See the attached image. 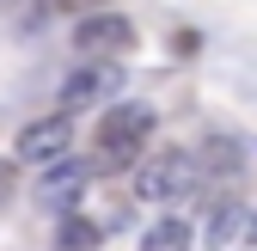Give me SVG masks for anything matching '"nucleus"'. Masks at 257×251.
Here are the masks:
<instances>
[{
    "label": "nucleus",
    "mask_w": 257,
    "mask_h": 251,
    "mask_svg": "<svg viewBox=\"0 0 257 251\" xmlns=\"http://www.w3.org/2000/svg\"><path fill=\"white\" fill-rule=\"evenodd\" d=\"M190 190H196V160L178 153V147L147 153V160L135 166V196H141V202H178V196H190Z\"/></svg>",
    "instance_id": "f03ea898"
},
{
    "label": "nucleus",
    "mask_w": 257,
    "mask_h": 251,
    "mask_svg": "<svg viewBox=\"0 0 257 251\" xmlns=\"http://www.w3.org/2000/svg\"><path fill=\"white\" fill-rule=\"evenodd\" d=\"M74 49L80 55H122V49H135V25H128L122 13H92L74 25Z\"/></svg>",
    "instance_id": "20e7f679"
},
{
    "label": "nucleus",
    "mask_w": 257,
    "mask_h": 251,
    "mask_svg": "<svg viewBox=\"0 0 257 251\" xmlns=\"http://www.w3.org/2000/svg\"><path fill=\"white\" fill-rule=\"evenodd\" d=\"M74 153V116L55 110V116H37L19 129V160L25 166H61Z\"/></svg>",
    "instance_id": "7ed1b4c3"
},
{
    "label": "nucleus",
    "mask_w": 257,
    "mask_h": 251,
    "mask_svg": "<svg viewBox=\"0 0 257 251\" xmlns=\"http://www.w3.org/2000/svg\"><path fill=\"white\" fill-rule=\"evenodd\" d=\"M245 227H251V208H239V202L227 196V202H220V208L208 214V233H202V239H208V245L220 251L227 239H245Z\"/></svg>",
    "instance_id": "6e6552de"
},
{
    "label": "nucleus",
    "mask_w": 257,
    "mask_h": 251,
    "mask_svg": "<svg viewBox=\"0 0 257 251\" xmlns=\"http://www.w3.org/2000/svg\"><path fill=\"white\" fill-rule=\"evenodd\" d=\"M190 239H196V227L184 214H166V221H153L141 233V251H190Z\"/></svg>",
    "instance_id": "0eeeda50"
},
{
    "label": "nucleus",
    "mask_w": 257,
    "mask_h": 251,
    "mask_svg": "<svg viewBox=\"0 0 257 251\" xmlns=\"http://www.w3.org/2000/svg\"><path fill=\"white\" fill-rule=\"evenodd\" d=\"M110 86H116V74H110V68H80L68 86H61V104H68V110H80V104H98Z\"/></svg>",
    "instance_id": "39448f33"
},
{
    "label": "nucleus",
    "mask_w": 257,
    "mask_h": 251,
    "mask_svg": "<svg viewBox=\"0 0 257 251\" xmlns=\"http://www.w3.org/2000/svg\"><path fill=\"white\" fill-rule=\"evenodd\" d=\"M55 245H61V251H92V245H98V227H92L86 214H68L61 233H55Z\"/></svg>",
    "instance_id": "1a4fd4ad"
},
{
    "label": "nucleus",
    "mask_w": 257,
    "mask_h": 251,
    "mask_svg": "<svg viewBox=\"0 0 257 251\" xmlns=\"http://www.w3.org/2000/svg\"><path fill=\"white\" fill-rule=\"evenodd\" d=\"M86 178H92V166H68V160H61V166L49 172V184H43V202H49V208L80 202V196H86Z\"/></svg>",
    "instance_id": "423d86ee"
},
{
    "label": "nucleus",
    "mask_w": 257,
    "mask_h": 251,
    "mask_svg": "<svg viewBox=\"0 0 257 251\" xmlns=\"http://www.w3.org/2000/svg\"><path fill=\"white\" fill-rule=\"evenodd\" d=\"M13 190H19V172H13L7 160H0V208H7V202H13Z\"/></svg>",
    "instance_id": "9d476101"
},
{
    "label": "nucleus",
    "mask_w": 257,
    "mask_h": 251,
    "mask_svg": "<svg viewBox=\"0 0 257 251\" xmlns=\"http://www.w3.org/2000/svg\"><path fill=\"white\" fill-rule=\"evenodd\" d=\"M245 239H251V245H257V208H251V227H245Z\"/></svg>",
    "instance_id": "9b49d317"
},
{
    "label": "nucleus",
    "mask_w": 257,
    "mask_h": 251,
    "mask_svg": "<svg viewBox=\"0 0 257 251\" xmlns=\"http://www.w3.org/2000/svg\"><path fill=\"white\" fill-rule=\"evenodd\" d=\"M153 135V104L128 98V104H110L104 122H98V172H128V160L141 153V141Z\"/></svg>",
    "instance_id": "f257e3e1"
}]
</instances>
